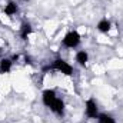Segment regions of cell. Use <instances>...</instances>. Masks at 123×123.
Here are the masks:
<instances>
[{
	"label": "cell",
	"mask_w": 123,
	"mask_h": 123,
	"mask_svg": "<svg viewBox=\"0 0 123 123\" xmlns=\"http://www.w3.org/2000/svg\"><path fill=\"white\" fill-rule=\"evenodd\" d=\"M57 99V92L55 89H44L42 92V103L50 109V106L55 103V100Z\"/></svg>",
	"instance_id": "obj_4"
},
{
	"label": "cell",
	"mask_w": 123,
	"mask_h": 123,
	"mask_svg": "<svg viewBox=\"0 0 123 123\" xmlns=\"http://www.w3.org/2000/svg\"><path fill=\"white\" fill-rule=\"evenodd\" d=\"M25 62H26L27 64H31V63H33V62H31V59H30V56H27V55L25 56Z\"/></svg>",
	"instance_id": "obj_12"
},
{
	"label": "cell",
	"mask_w": 123,
	"mask_h": 123,
	"mask_svg": "<svg viewBox=\"0 0 123 123\" xmlns=\"http://www.w3.org/2000/svg\"><path fill=\"white\" fill-rule=\"evenodd\" d=\"M23 1H26V3H27V1H30V0H23Z\"/></svg>",
	"instance_id": "obj_14"
},
{
	"label": "cell",
	"mask_w": 123,
	"mask_h": 123,
	"mask_svg": "<svg viewBox=\"0 0 123 123\" xmlns=\"http://www.w3.org/2000/svg\"><path fill=\"white\" fill-rule=\"evenodd\" d=\"M14 62L12 60V57H3L0 60V74H9L13 69Z\"/></svg>",
	"instance_id": "obj_9"
},
{
	"label": "cell",
	"mask_w": 123,
	"mask_h": 123,
	"mask_svg": "<svg viewBox=\"0 0 123 123\" xmlns=\"http://www.w3.org/2000/svg\"><path fill=\"white\" fill-rule=\"evenodd\" d=\"M1 52H3V47H1V46H0V55H1Z\"/></svg>",
	"instance_id": "obj_13"
},
{
	"label": "cell",
	"mask_w": 123,
	"mask_h": 123,
	"mask_svg": "<svg viewBox=\"0 0 123 123\" xmlns=\"http://www.w3.org/2000/svg\"><path fill=\"white\" fill-rule=\"evenodd\" d=\"M31 33H33V26H31L30 22H27V20L22 22L20 29H19V36H20V39H22L23 42H26V40L31 36Z\"/></svg>",
	"instance_id": "obj_5"
},
{
	"label": "cell",
	"mask_w": 123,
	"mask_h": 123,
	"mask_svg": "<svg viewBox=\"0 0 123 123\" xmlns=\"http://www.w3.org/2000/svg\"><path fill=\"white\" fill-rule=\"evenodd\" d=\"M3 13L7 16V17H13L19 13V4L13 0H9L6 4H4V9H3Z\"/></svg>",
	"instance_id": "obj_7"
},
{
	"label": "cell",
	"mask_w": 123,
	"mask_h": 123,
	"mask_svg": "<svg viewBox=\"0 0 123 123\" xmlns=\"http://www.w3.org/2000/svg\"><path fill=\"white\" fill-rule=\"evenodd\" d=\"M82 43V36L77 30H69L62 39V46L64 49H76Z\"/></svg>",
	"instance_id": "obj_2"
},
{
	"label": "cell",
	"mask_w": 123,
	"mask_h": 123,
	"mask_svg": "<svg viewBox=\"0 0 123 123\" xmlns=\"http://www.w3.org/2000/svg\"><path fill=\"white\" fill-rule=\"evenodd\" d=\"M46 72H57V73H62V74L70 77V76H73L74 69L63 57H56L55 60H52V63H49L46 67H43V73H46Z\"/></svg>",
	"instance_id": "obj_1"
},
{
	"label": "cell",
	"mask_w": 123,
	"mask_h": 123,
	"mask_svg": "<svg viewBox=\"0 0 123 123\" xmlns=\"http://www.w3.org/2000/svg\"><path fill=\"white\" fill-rule=\"evenodd\" d=\"M96 120H97V123H116L115 117L109 113H100Z\"/></svg>",
	"instance_id": "obj_11"
},
{
	"label": "cell",
	"mask_w": 123,
	"mask_h": 123,
	"mask_svg": "<svg viewBox=\"0 0 123 123\" xmlns=\"http://www.w3.org/2000/svg\"><path fill=\"white\" fill-rule=\"evenodd\" d=\"M99 115H100V112H99V105H97L96 99L89 97L85 102V116L89 120H96L99 117Z\"/></svg>",
	"instance_id": "obj_3"
},
{
	"label": "cell",
	"mask_w": 123,
	"mask_h": 123,
	"mask_svg": "<svg viewBox=\"0 0 123 123\" xmlns=\"http://www.w3.org/2000/svg\"><path fill=\"white\" fill-rule=\"evenodd\" d=\"M96 29H97V31H100V33H103V34H107L109 31L112 30V22H110L107 17H102V19L97 22Z\"/></svg>",
	"instance_id": "obj_8"
},
{
	"label": "cell",
	"mask_w": 123,
	"mask_h": 123,
	"mask_svg": "<svg viewBox=\"0 0 123 123\" xmlns=\"http://www.w3.org/2000/svg\"><path fill=\"white\" fill-rule=\"evenodd\" d=\"M74 60H76V63L79 66L85 67L87 64V62H89V53L86 50H77L76 55H74Z\"/></svg>",
	"instance_id": "obj_10"
},
{
	"label": "cell",
	"mask_w": 123,
	"mask_h": 123,
	"mask_svg": "<svg viewBox=\"0 0 123 123\" xmlns=\"http://www.w3.org/2000/svg\"><path fill=\"white\" fill-rule=\"evenodd\" d=\"M50 110H52V112H53L56 116H59V117H63V116H64V113H66V105H64L63 99L57 97V99L55 100V103L50 106Z\"/></svg>",
	"instance_id": "obj_6"
}]
</instances>
